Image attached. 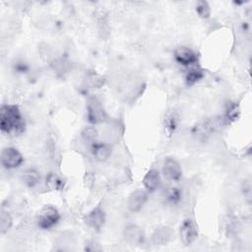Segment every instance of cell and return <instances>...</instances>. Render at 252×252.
I'll list each match as a JSON object with an SVG mask.
<instances>
[{"instance_id": "1", "label": "cell", "mask_w": 252, "mask_h": 252, "mask_svg": "<svg viewBox=\"0 0 252 252\" xmlns=\"http://www.w3.org/2000/svg\"><path fill=\"white\" fill-rule=\"evenodd\" d=\"M25 118L16 104H2L0 108V130L2 133L19 135L25 131Z\"/></svg>"}, {"instance_id": "2", "label": "cell", "mask_w": 252, "mask_h": 252, "mask_svg": "<svg viewBox=\"0 0 252 252\" xmlns=\"http://www.w3.org/2000/svg\"><path fill=\"white\" fill-rule=\"evenodd\" d=\"M226 122L223 117L207 119L199 122L194 126L193 134L197 139L204 141V140H207V138H209L212 133H214L217 129H219L220 125H223Z\"/></svg>"}, {"instance_id": "3", "label": "cell", "mask_w": 252, "mask_h": 252, "mask_svg": "<svg viewBox=\"0 0 252 252\" xmlns=\"http://www.w3.org/2000/svg\"><path fill=\"white\" fill-rule=\"evenodd\" d=\"M87 118L91 124L102 123L106 120L107 114L101 101L96 96H90L87 100Z\"/></svg>"}, {"instance_id": "4", "label": "cell", "mask_w": 252, "mask_h": 252, "mask_svg": "<svg viewBox=\"0 0 252 252\" xmlns=\"http://www.w3.org/2000/svg\"><path fill=\"white\" fill-rule=\"evenodd\" d=\"M61 216L58 210L51 205H46L37 216V225L41 229H50L59 222Z\"/></svg>"}, {"instance_id": "5", "label": "cell", "mask_w": 252, "mask_h": 252, "mask_svg": "<svg viewBox=\"0 0 252 252\" xmlns=\"http://www.w3.org/2000/svg\"><path fill=\"white\" fill-rule=\"evenodd\" d=\"M24 162V157L14 147L4 148L1 152V164L7 169H14L19 167Z\"/></svg>"}, {"instance_id": "6", "label": "cell", "mask_w": 252, "mask_h": 252, "mask_svg": "<svg viewBox=\"0 0 252 252\" xmlns=\"http://www.w3.org/2000/svg\"><path fill=\"white\" fill-rule=\"evenodd\" d=\"M199 235L198 224L191 219L184 220L179 228V236L181 242L188 246L191 245Z\"/></svg>"}, {"instance_id": "7", "label": "cell", "mask_w": 252, "mask_h": 252, "mask_svg": "<svg viewBox=\"0 0 252 252\" xmlns=\"http://www.w3.org/2000/svg\"><path fill=\"white\" fill-rule=\"evenodd\" d=\"M173 57L178 64L184 67H189V66L193 67V66H196V64L198 63L197 53L193 49L187 46L177 47L173 52Z\"/></svg>"}, {"instance_id": "8", "label": "cell", "mask_w": 252, "mask_h": 252, "mask_svg": "<svg viewBox=\"0 0 252 252\" xmlns=\"http://www.w3.org/2000/svg\"><path fill=\"white\" fill-rule=\"evenodd\" d=\"M123 236L130 245H141L145 241L144 230L142 227L134 223H129L125 226Z\"/></svg>"}, {"instance_id": "9", "label": "cell", "mask_w": 252, "mask_h": 252, "mask_svg": "<svg viewBox=\"0 0 252 252\" xmlns=\"http://www.w3.org/2000/svg\"><path fill=\"white\" fill-rule=\"evenodd\" d=\"M148 192L142 189H138L133 191L127 201V206L130 212L132 213H137L143 209L145 204L148 201Z\"/></svg>"}, {"instance_id": "10", "label": "cell", "mask_w": 252, "mask_h": 252, "mask_svg": "<svg viewBox=\"0 0 252 252\" xmlns=\"http://www.w3.org/2000/svg\"><path fill=\"white\" fill-rule=\"evenodd\" d=\"M162 172L163 175L171 181H178L182 176V169L179 162L172 158H167L164 160Z\"/></svg>"}, {"instance_id": "11", "label": "cell", "mask_w": 252, "mask_h": 252, "mask_svg": "<svg viewBox=\"0 0 252 252\" xmlns=\"http://www.w3.org/2000/svg\"><path fill=\"white\" fill-rule=\"evenodd\" d=\"M84 220L88 226L94 229H99L105 221L104 211L100 207H96L87 214Z\"/></svg>"}, {"instance_id": "12", "label": "cell", "mask_w": 252, "mask_h": 252, "mask_svg": "<svg viewBox=\"0 0 252 252\" xmlns=\"http://www.w3.org/2000/svg\"><path fill=\"white\" fill-rule=\"evenodd\" d=\"M174 236V231L168 226L157 228L152 234V242L154 245L162 246L169 243Z\"/></svg>"}, {"instance_id": "13", "label": "cell", "mask_w": 252, "mask_h": 252, "mask_svg": "<svg viewBox=\"0 0 252 252\" xmlns=\"http://www.w3.org/2000/svg\"><path fill=\"white\" fill-rule=\"evenodd\" d=\"M91 152L96 160L104 161L110 157L112 153V147L107 143L95 141L91 144Z\"/></svg>"}, {"instance_id": "14", "label": "cell", "mask_w": 252, "mask_h": 252, "mask_svg": "<svg viewBox=\"0 0 252 252\" xmlns=\"http://www.w3.org/2000/svg\"><path fill=\"white\" fill-rule=\"evenodd\" d=\"M161 184V178L158 170L150 169L143 178V185L149 192H154L159 188Z\"/></svg>"}, {"instance_id": "15", "label": "cell", "mask_w": 252, "mask_h": 252, "mask_svg": "<svg viewBox=\"0 0 252 252\" xmlns=\"http://www.w3.org/2000/svg\"><path fill=\"white\" fill-rule=\"evenodd\" d=\"M22 180L28 187L32 188L38 184L40 180V174L36 169L29 168L22 173Z\"/></svg>"}, {"instance_id": "16", "label": "cell", "mask_w": 252, "mask_h": 252, "mask_svg": "<svg viewBox=\"0 0 252 252\" xmlns=\"http://www.w3.org/2000/svg\"><path fill=\"white\" fill-rule=\"evenodd\" d=\"M182 193L177 187L169 186L163 191V199L169 205H177L181 200Z\"/></svg>"}, {"instance_id": "17", "label": "cell", "mask_w": 252, "mask_h": 252, "mask_svg": "<svg viewBox=\"0 0 252 252\" xmlns=\"http://www.w3.org/2000/svg\"><path fill=\"white\" fill-rule=\"evenodd\" d=\"M45 185L48 189L54 191H61L65 187V181L55 173H48L45 178Z\"/></svg>"}, {"instance_id": "18", "label": "cell", "mask_w": 252, "mask_h": 252, "mask_svg": "<svg viewBox=\"0 0 252 252\" xmlns=\"http://www.w3.org/2000/svg\"><path fill=\"white\" fill-rule=\"evenodd\" d=\"M205 76L204 70L198 66H193L190 70L187 71L186 75H185V81L187 83V85L192 86L194 84H196L197 82H199L200 80H202Z\"/></svg>"}, {"instance_id": "19", "label": "cell", "mask_w": 252, "mask_h": 252, "mask_svg": "<svg viewBox=\"0 0 252 252\" xmlns=\"http://www.w3.org/2000/svg\"><path fill=\"white\" fill-rule=\"evenodd\" d=\"M163 123H164V128L166 129V131L168 133H172L176 129V127L179 123L178 113L174 110L168 111L164 116V122Z\"/></svg>"}, {"instance_id": "20", "label": "cell", "mask_w": 252, "mask_h": 252, "mask_svg": "<svg viewBox=\"0 0 252 252\" xmlns=\"http://www.w3.org/2000/svg\"><path fill=\"white\" fill-rule=\"evenodd\" d=\"M13 220L10 214L4 210H2L0 215V232L1 234L6 233L12 226Z\"/></svg>"}, {"instance_id": "21", "label": "cell", "mask_w": 252, "mask_h": 252, "mask_svg": "<svg viewBox=\"0 0 252 252\" xmlns=\"http://www.w3.org/2000/svg\"><path fill=\"white\" fill-rule=\"evenodd\" d=\"M196 13L202 19H208L211 16V7L207 1H198L196 4Z\"/></svg>"}, {"instance_id": "22", "label": "cell", "mask_w": 252, "mask_h": 252, "mask_svg": "<svg viewBox=\"0 0 252 252\" xmlns=\"http://www.w3.org/2000/svg\"><path fill=\"white\" fill-rule=\"evenodd\" d=\"M82 136L84 138L85 141L89 142L90 144L94 143L96 141V137H97V131L94 129V127L93 126H89L86 127L83 132H82Z\"/></svg>"}, {"instance_id": "23", "label": "cell", "mask_w": 252, "mask_h": 252, "mask_svg": "<svg viewBox=\"0 0 252 252\" xmlns=\"http://www.w3.org/2000/svg\"><path fill=\"white\" fill-rule=\"evenodd\" d=\"M16 69H17L18 71H20V72H24V70H26L27 67H26L24 64H17Z\"/></svg>"}]
</instances>
